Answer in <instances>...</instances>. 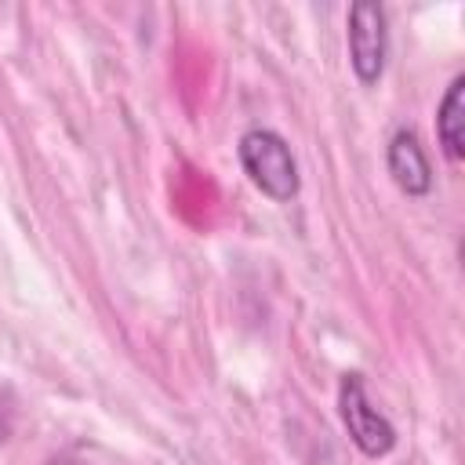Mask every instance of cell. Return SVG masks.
<instances>
[{"instance_id": "cell-5", "label": "cell", "mask_w": 465, "mask_h": 465, "mask_svg": "<svg viewBox=\"0 0 465 465\" xmlns=\"http://www.w3.org/2000/svg\"><path fill=\"white\" fill-rule=\"evenodd\" d=\"M436 134L443 145V156L450 163L465 160V76H454L440 109H436Z\"/></svg>"}, {"instance_id": "cell-3", "label": "cell", "mask_w": 465, "mask_h": 465, "mask_svg": "<svg viewBox=\"0 0 465 465\" xmlns=\"http://www.w3.org/2000/svg\"><path fill=\"white\" fill-rule=\"evenodd\" d=\"M349 62L363 84H374L385 69L389 54V29H385V11L374 0H356L349 7Z\"/></svg>"}, {"instance_id": "cell-2", "label": "cell", "mask_w": 465, "mask_h": 465, "mask_svg": "<svg viewBox=\"0 0 465 465\" xmlns=\"http://www.w3.org/2000/svg\"><path fill=\"white\" fill-rule=\"evenodd\" d=\"M338 411H341V421L352 436V443L367 454V458H381L396 447V429L392 421L371 403L367 389H363V378L360 374H345L341 385H338Z\"/></svg>"}, {"instance_id": "cell-4", "label": "cell", "mask_w": 465, "mask_h": 465, "mask_svg": "<svg viewBox=\"0 0 465 465\" xmlns=\"http://www.w3.org/2000/svg\"><path fill=\"white\" fill-rule=\"evenodd\" d=\"M385 163H389V174L392 182L407 193V196H425L432 189V167H429V156L418 142L414 131H396L392 142H389V153H385Z\"/></svg>"}, {"instance_id": "cell-1", "label": "cell", "mask_w": 465, "mask_h": 465, "mask_svg": "<svg viewBox=\"0 0 465 465\" xmlns=\"http://www.w3.org/2000/svg\"><path fill=\"white\" fill-rule=\"evenodd\" d=\"M240 163L247 171V178L276 203H287L298 193V163L294 153L287 145L283 134L269 131V127H251L240 134Z\"/></svg>"}]
</instances>
